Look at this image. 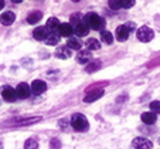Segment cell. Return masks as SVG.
<instances>
[{
	"label": "cell",
	"instance_id": "24",
	"mask_svg": "<svg viewBox=\"0 0 160 149\" xmlns=\"http://www.w3.org/2000/svg\"><path fill=\"white\" fill-rule=\"evenodd\" d=\"M150 110H152V112H154L156 115L160 114V101H153V102H150Z\"/></svg>",
	"mask_w": 160,
	"mask_h": 149
},
{
	"label": "cell",
	"instance_id": "5",
	"mask_svg": "<svg viewBox=\"0 0 160 149\" xmlns=\"http://www.w3.org/2000/svg\"><path fill=\"white\" fill-rule=\"evenodd\" d=\"M2 97L7 102H13L17 98V94H16V90L12 88L10 85H4V87H2Z\"/></svg>",
	"mask_w": 160,
	"mask_h": 149
},
{
	"label": "cell",
	"instance_id": "7",
	"mask_svg": "<svg viewBox=\"0 0 160 149\" xmlns=\"http://www.w3.org/2000/svg\"><path fill=\"white\" fill-rule=\"evenodd\" d=\"M30 88L36 95H40V94H42V92H45V90H47V84H45L42 80H34V81L31 82Z\"/></svg>",
	"mask_w": 160,
	"mask_h": 149
},
{
	"label": "cell",
	"instance_id": "9",
	"mask_svg": "<svg viewBox=\"0 0 160 149\" xmlns=\"http://www.w3.org/2000/svg\"><path fill=\"white\" fill-rule=\"evenodd\" d=\"M48 34H50V31L47 30V27H37V28H34V31H33V37L37 40V41L45 40Z\"/></svg>",
	"mask_w": 160,
	"mask_h": 149
},
{
	"label": "cell",
	"instance_id": "23",
	"mask_svg": "<svg viewBox=\"0 0 160 149\" xmlns=\"http://www.w3.org/2000/svg\"><path fill=\"white\" fill-rule=\"evenodd\" d=\"M24 149H38V143H37V141H36V139L30 138V139L26 141V143H24Z\"/></svg>",
	"mask_w": 160,
	"mask_h": 149
},
{
	"label": "cell",
	"instance_id": "11",
	"mask_svg": "<svg viewBox=\"0 0 160 149\" xmlns=\"http://www.w3.org/2000/svg\"><path fill=\"white\" fill-rule=\"evenodd\" d=\"M91 57H92V54L89 53V50H81V51L77 54V61H78L79 64H85V65H87L91 61Z\"/></svg>",
	"mask_w": 160,
	"mask_h": 149
},
{
	"label": "cell",
	"instance_id": "15",
	"mask_svg": "<svg viewBox=\"0 0 160 149\" xmlns=\"http://www.w3.org/2000/svg\"><path fill=\"white\" fill-rule=\"evenodd\" d=\"M142 121L146 125H153L157 121V115L154 112H152V111L150 112H145V114H142Z\"/></svg>",
	"mask_w": 160,
	"mask_h": 149
},
{
	"label": "cell",
	"instance_id": "6",
	"mask_svg": "<svg viewBox=\"0 0 160 149\" xmlns=\"http://www.w3.org/2000/svg\"><path fill=\"white\" fill-rule=\"evenodd\" d=\"M102 95H103V90H102V88L91 90V91H88L87 94H85L84 101H85V102H94V101L99 100Z\"/></svg>",
	"mask_w": 160,
	"mask_h": 149
},
{
	"label": "cell",
	"instance_id": "16",
	"mask_svg": "<svg viewBox=\"0 0 160 149\" xmlns=\"http://www.w3.org/2000/svg\"><path fill=\"white\" fill-rule=\"evenodd\" d=\"M55 57H57V58H62V60L70 58L71 57V50L68 49V47H61V49H58L57 51H55Z\"/></svg>",
	"mask_w": 160,
	"mask_h": 149
},
{
	"label": "cell",
	"instance_id": "4",
	"mask_svg": "<svg viewBox=\"0 0 160 149\" xmlns=\"http://www.w3.org/2000/svg\"><path fill=\"white\" fill-rule=\"evenodd\" d=\"M132 146L135 149H152L153 148V143H152V141H149L148 138L138 136L132 141Z\"/></svg>",
	"mask_w": 160,
	"mask_h": 149
},
{
	"label": "cell",
	"instance_id": "31",
	"mask_svg": "<svg viewBox=\"0 0 160 149\" xmlns=\"http://www.w3.org/2000/svg\"><path fill=\"white\" fill-rule=\"evenodd\" d=\"M159 143H160V138H159Z\"/></svg>",
	"mask_w": 160,
	"mask_h": 149
},
{
	"label": "cell",
	"instance_id": "14",
	"mask_svg": "<svg viewBox=\"0 0 160 149\" xmlns=\"http://www.w3.org/2000/svg\"><path fill=\"white\" fill-rule=\"evenodd\" d=\"M74 33H75L78 37H85L88 33H89V27L85 24L84 21H81V23H78V24L75 26V28H74Z\"/></svg>",
	"mask_w": 160,
	"mask_h": 149
},
{
	"label": "cell",
	"instance_id": "27",
	"mask_svg": "<svg viewBox=\"0 0 160 149\" xmlns=\"http://www.w3.org/2000/svg\"><path fill=\"white\" fill-rule=\"evenodd\" d=\"M109 7L113 10L121 9V0H109Z\"/></svg>",
	"mask_w": 160,
	"mask_h": 149
},
{
	"label": "cell",
	"instance_id": "2",
	"mask_svg": "<svg viewBox=\"0 0 160 149\" xmlns=\"http://www.w3.org/2000/svg\"><path fill=\"white\" fill-rule=\"evenodd\" d=\"M71 126L77 132H85L89 129V122L82 114H74L72 118H71Z\"/></svg>",
	"mask_w": 160,
	"mask_h": 149
},
{
	"label": "cell",
	"instance_id": "1",
	"mask_svg": "<svg viewBox=\"0 0 160 149\" xmlns=\"http://www.w3.org/2000/svg\"><path fill=\"white\" fill-rule=\"evenodd\" d=\"M84 23L92 30H102L105 26V20L101 16H98L97 13H88L84 17Z\"/></svg>",
	"mask_w": 160,
	"mask_h": 149
},
{
	"label": "cell",
	"instance_id": "26",
	"mask_svg": "<svg viewBox=\"0 0 160 149\" xmlns=\"http://www.w3.org/2000/svg\"><path fill=\"white\" fill-rule=\"evenodd\" d=\"M98 68H99V61H95V63H91V64H88V65H87V71H88V73H92V71L98 70Z\"/></svg>",
	"mask_w": 160,
	"mask_h": 149
},
{
	"label": "cell",
	"instance_id": "29",
	"mask_svg": "<svg viewBox=\"0 0 160 149\" xmlns=\"http://www.w3.org/2000/svg\"><path fill=\"white\" fill-rule=\"evenodd\" d=\"M13 3H21V2H23V0H12Z\"/></svg>",
	"mask_w": 160,
	"mask_h": 149
},
{
	"label": "cell",
	"instance_id": "10",
	"mask_svg": "<svg viewBox=\"0 0 160 149\" xmlns=\"http://www.w3.org/2000/svg\"><path fill=\"white\" fill-rule=\"evenodd\" d=\"M14 20H16V16H14V13L13 12H6V13H3V14L0 16V23H2L3 26L13 24Z\"/></svg>",
	"mask_w": 160,
	"mask_h": 149
},
{
	"label": "cell",
	"instance_id": "17",
	"mask_svg": "<svg viewBox=\"0 0 160 149\" xmlns=\"http://www.w3.org/2000/svg\"><path fill=\"white\" fill-rule=\"evenodd\" d=\"M60 21H58V18H55V17H50L48 20H47V24H45V27H47V30H51V33L52 31H55L58 27H60Z\"/></svg>",
	"mask_w": 160,
	"mask_h": 149
},
{
	"label": "cell",
	"instance_id": "30",
	"mask_svg": "<svg viewBox=\"0 0 160 149\" xmlns=\"http://www.w3.org/2000/svg\"><path fill=\"white\" fill-rule=\"evenodd\" d=\"M71 2H75V3H77V2H81V0H71Z\"/></svg>",
	"mask_w": 160,
	"mask_h": 149
},
{
	"label": "cell",
	"instance_id": "20",
	"mask_svg": "<svg viewBox=\"0 0 160 149\" xmlns=\"http://www.w3.org/2000/svg\"><path fill=\"white\" fill-rule=\"evenodd\" d=\"M87 46H88V50H89V51H97V50L101 49V43L98 41L97 39H89L87 43Z\"/></svg>",
	"mask_w": 160,
	"mask_h": 149
},
{
	"label": "cell",
	"instance_id": "25",
	"mask_svg": "<svg viewBox=\"0 0 160 149\" xmlns=\"http://www.w3.org/2000/svg\"><path fill=\"white\" fill-rule=\"evenodd\" d=\"M136 0H121V7L123 9H130V7L135 4Z\"/></svg>",
	"mask_w": 160,
	"mask_h": 149
},
{
	"label": "cell",
	"instance_id": "13",
	"mask_svg": "<svg viewBox=\"0 0 160 149\" xmlns=\"http://www.w3.org/2000/svg\"><path fill=\"white\" fill-rule=\"evenodd\" d=\"M129 33L130 31L126 28V26L122 24L116 28V39H118L119 41H126L128 37H129Z\"/></svg>",
	"mask_w": 160,
	"mask_h": 149
},
{
	"label": "cell",
	"instance_id": "19",
	"mask_svg": "<svg viewBox=\"0 0 160 149\" xmlns=\"http://www.w3.org/2000/svg\"><path fill=\"white\" fill-rule=\"evenodd\" d=\"M60 41V36H58V33H50L48 36H47V39H45V44L47 46H57V43Z\"/></svg>",
	"mask_w": 160,
	"mask_h": 149
},
{
	"label": "cell",
	"instance_id": "3",
	"mask_svg": "<svg viewBox=\"0 0 160 149\" xmlns=\"http://www.w3.org/2000/svg\"><path fill=\"white\" fill-rule=\"evenodd\" d=\"M153 36H154L153 30L150 27H148V26H142V27L138 28V31H136V37L142 43H149L150 40H153Z\"/></svg>",
	"mask_w": 160,
	"mask_h": 149
},
{
	"label": "cell",
	"instance_id": "28",
	"mask_svg": "<svg viewBox=\"0 0 160 149\" xmlns=\"http://www.w3.org/2000/svg\"><path fill=\"white\" fill-rule=\"evenodd\" d=\"M4 7V0H0V10Z\"/></svg>",
	"mask_w": 160,
	"mask_h": 149
},
{
	"label": "cell",
	"instance_id": "21",
	"mask_svg": "<svg viewBox=\"0 0 160 149\" xmlns=\"http://www.w3.org/2000/svg\"><path fill=\"white\" fill-rule=\"evenodd\" d=\"M67 47H68L70 50H79V49H81V43H79L78 39L71 37V39L67 41Z\"/></svg>",
	"mask_w": 160,
	"mask_h": 149
},
{
	"label": "cell",
	"instance_id": "22",
	"mask_svg": "<svg viewBox=\"0 0 160 149\" xmlns=\"http://www.w3.org/2000/svg\"><path fill=\"white\" fill-rule=\"evenodd\" d=\"M101 39H102V41L106 43V44H112V43H113V36L111 34V31L102 30L101 31Z\"/></svg>",
	"mask_w": 160,
	"mask_h": 149
},
{
	"label": "cell",
	"instance_id": "18",
	"mask_svg": "<svg viewBox=\"0 0 160 149\" xmlns=\"http://www.w3.org/2000/svg\"><path fill=\"white\" fill-rule=\"evenodd\" d=\"M41 17H42L41 12H34L27 16V23L28 24H36V23H38V21L41 20Z\"/></svg>",
	"mask_w": 160,
	"mask_h": 149
},
{
	"label": "cell",
	"instance_id": "8",
	"mask_svg": "<svg viewBox=\"0 0 160 149\" xmlns=\"http://www.w3.org/2000/svg\"><path fill=\"white\" fill-rule=\"evenodd\" d=\"M30 92H31V88L28 87V84H26V82H20V84L17 85L16 94H17L18 98H28Z\"/></svg>",
	"mask_w": 160,
	"mask_h": 149
},
{
	"label": "cell",
	"instance_id": "12",
	"mask_svg": "<svg viewBox=\"0 0 160 149\" xmlns=\"http://www.w3.org/2000/svg\"><path fill=\"white\" fill-rule=\"evenodd\" d=\"M58 31V36L61 37H70L71 33H72V26L68 24V23H62V24H60V27L57 28Z\"/></svg>",
	"mask_w": 160,
	"mask_h": 149
}]
</instances>
